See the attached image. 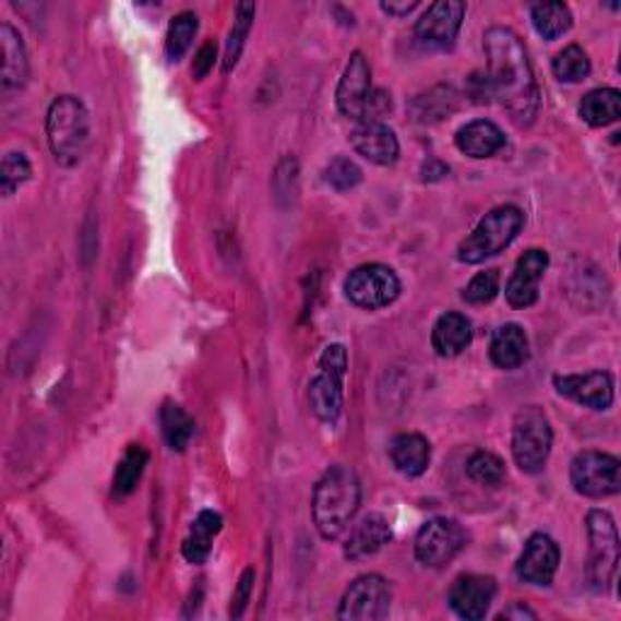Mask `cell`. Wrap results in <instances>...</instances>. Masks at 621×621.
Listing matches in <instances>:
<instances>
[{
    "label": "cell",
    "instance_id": "1",
    "mask_svg": "<svg viewBox=\"0 0 621 621\" xmlns=\"http://www.w3.org/2000/svg\"><path fill=\"white\" fill-rule=\"evenodd\" d=\"M483 49L493 97L503 103L512 122L520 127L532 124L539 112V85L534 79L525 41L515 29L498 25L483 35Z\"/></svg>",
    "mask_w": 621,
    "mask_h": 621
},
{
    "label": "cell",
    "instance_id": "2",
    "mask_svg": "<svg viewBox=\"0 0 621 621\" xmlns=\"http://www.w3.org/2000/svg\"><path fill=\"white\" fill-rule=\"evenodd\" d=\"M362 503V486L350 466L337 464L321 476L313 490V522L323 539H341Z\"/></svg>",
    "mask_w": 621,
    "mask_h": 621
},
{
    "label": "cell",
    "instance_id": "3",
    "mask_svg": "<svg viewBox=\"0 0 621 621\" xmlns=\"http://www.w3.org/2000/svg\"><path fill=\"white\" fill-rule=\"evenodd\" d=\"M47 139L61 166H75L83 158L91 141V117L79 97L61 95L49 105Z\"/></svg>",
    "mask_w": 621,
    "mask_h": 621
},
{
    "label": "cell",
    "instance_id": "4",
    "mask_svg": "<svg viewBox=\"0 0 621 621\" xmlns=\"http://www.w3.org/2000/svg\"><path fill=\"white\" fill-rule=\"evenodd\" d=\"M522 228H525V214L515 204L495 206L493 212H488L478 226L471 231V236L462 241L459 246V260L466 265H478L483 260L493 258L515 241Z\"/></svg>",
    "mask_w": 621,
    "mask_h": 621
},
{
    "label": "cell",
    "instance_id": "5",
    "mask_svg": "<svg viewBox=\"0 0 621 621\" xmlns=\"http://www.w3.org/2000/svg\"><path fill=\"white\" fill-rule=\"evenodd\" d=\"M553 444L551 422L539 406L517 410L512 422V456L525 474H539L549 462Z\"/></svg>",
    "mask_w": 621,
    "mask_h": 621
},
{
    "label": "cell",
    "instance_id": "6",
    "mask_svg": "<svg viewBox=\"0 0 621 621\" xmlns=\"http://www.w3.org/2000/svg\"><path fill=\"white\" fill-rule=\"evenodd\" d=\"M321 372L309 384V403L315 418L335 422L343 413V384L347 374V350L343 345H329L319 359Z\"/></svg>",
    "mask_w": 621,
    "mask_h": 621
},
{
    "label": "cell",
    "instance_id": "7",
    "mask_svg": "<svg viewBox=\"0 0 621 621\" xmlns=\"http://www.w3.org/2000/svg\"><path fill=\"white\" fill-rule=\"evenodd\" d=\"M587 541H590V563H587V581L593 590H607L612 583L619 563V532L614 517L607 510H590L585 520Z\"/></svg>",
    "mask_w": 621,
    "mask_h": 621
},
{
    "label": "cell",
    "instance_id": "8",
    "mask_svg": "<svg viewBox=\"0 0 621 621\" xmlns=\"http://www.w3.org/2000/svg\"><path fill=\"white\" fill-rule=\"evenodd\" d=\"M401 294V279L391 267L386 265H359L355 267L345 279V297L350 299L355 307L377 311L394 303Z\"/></svg>",
    "mask_w": 621,
    "mask_h": 621
},
{
    "label": "cell",
    "instance_id": "9",
    "mask_svg": "<svg viewBox=\"0 0 621 621\" xmlns=\"http://www.w3.org/2000/svg\"><path fill=\"white\" fill-rule=\"evenodd\" d=\"M571 483L585 498H609L621 490V462L605 452H583L571 464Z\"/></svg>",
    "mask_w": 621,
    "mask_h": 621
},
{
    "label": "cell",
    "instance_id": "10",
    "mask_svg": "<svg viewBox=\"0 0 621 621\" xmlns=\"http://www.w3.org/2000/svg\"><path fill=\"white\" fill-rule=\"evenodd\" d=\"M466 532L456 520L434 517L416 537V559L428 569H444L466 547Z\"/></svg>",
    "mask_w": 621,
    "mask_h": 621
},
{
    "label": "cell",
    "instance_id": "11",
    "mask_svg": "<svg viewBox=\"0 0 621 621\" xmlns=\"http://www.w3.org/2000/svg\"><path fill=\"white\" fill-rule=\"evenodd\" d=\"M391 590L384 577L372 573L362 575L347 587L337 619L343 621H379L389 614Z\"/></svg>",
    "mask_w": 621,
    "mask_h": 621
},
{
    "label": "cell",
    "instance_id": "12",
    "mask_svg": "<svg viewBox=\"0 0 621 621\" xmlns=\"http://www.w3.org/2000/svg\"><path fill=\"white\" fill-rule=\"evenodd\" d=\"M372 69H369V61L365 59L362 51H355L347 67L343 71V79L337 83L335 103L341 115L347 119H355V122H365L367 117V105L369 95H372Z\"/></svg>",
    "mask_w": 621,
    "mask_h": 621
},
{
    "label": "cell",
    "instance_id": "13",
    "mask_svg": "<svg viewBox=\"0 0 621 621\" xmlns=\"http://www.w3.org/2000/svg\"><path fill=\"white\" fill-rule=\"evenodd\" d=\"M466 15V5L459 0H438L416 23L420 45L432 49H450L459 35Z\"/></svg>",
    "mask_w": 621,
    "mask_h": 621
},
{
    "label": "cell",
    "instance_id": "14",
    "mask_svg": "<svg viewBox=\"0 0 621 621\" xmlns=\"http://www.w3.org/2000/svg\"><path fill=\"white\" fill-rule=\"evenodd\" d=\"M549 267L547 250L532 248L517 260L515 272L505 287V297L512 309H529L539 299V282Z\"/></svg>",
    "mask_w": 621,
    "mask_h": 621
},
{
    "label": "cell",
    "instance_id": "15",
    "mask_svg": "<svg viewBox=\"0 0 621 621\" xmlns=\"http://www.w3.org/2000/svg\"><path fill=\"white\" fill-rule=\"evenodd\" d=\"M553 386L561 396L593 410H607L614 403V379L607 372L553 377Z\"/></svg>",
    "mask_w": 621,
    "mask_h": 621
},
{
    "label": "cell",
    "instance_id": "16",
    "mask_svg": "<svg viewBox=\"0 0 621 621\" xmlns=\"http://www.w3.org/2000/svg\"><path fill=\"white\" fill-rule=\"evenodd\" d=\"M561 563V549L549 534H532L517 559L520 581L529 585H551Z\"/></svg>",
    "mask_w": 621,
    "mask_h": 621
},
{
    "label": "cell",
    "instance_id": "17",
    "mask_svg": "<svg viewBox=\"0 0 621 621\" xmlns=\"http://www.w3.org/2000/svg\"><path fill=\"white\" fill-rule=\"evenodd\" d=\"M498 593L490 575H462L450 590V607L466 621H478L488 614Z\"/></svg>",
    "mask_w": 621,
    "mask_h": 621
},
{
    "label": "cell",
    "instance_id": "18",
    "mask_svg": "<svg viewBox=\"0 0 621 621\" xmlns=\"http://www.w3.org/2000/svg\"><path fill=\"white\" fill-rule=\"evenodd\" d=\"M350 144L359 156L374 166H394L401 154L396 134L384 122H359L353 129Z\"/></svg>",
    "mask_w": 621,
    "mask_h": 621
},
{
    "label": "cell",
    "instance_id": "19",
    "mask_svg": "<svg viewBox=\"0 0 621 621\" xmlns=\"http://www.w3.org/2000/svg\"><path fill=\"white\" fill-rule=\"evenodd\" d=\"M0 53H3V73H0L3 91H20L29 79V61L23 37L10 23L0 25Z\"/></svg>",
    "mask_w": 621,
    "mask_h": 621
},
{
    "label": "cell",
    "instance_id": "20",
    "mask_svg": "<svg viewBox=\"0 0 621 621\" xmlns=\"http://www.w3.org/2000/svg\"><path fill=\"white\" fill-rule=\"evenodd\" d=\"M394 539V532H391L389 522L372 512V515L362 517V522L350 532V537H347L345 544V559L350 561H362L369 559V556H374L377 551H381L386 547V544Z\"/></svg>",
    "mask_w": 621,
    "mask_h": 621
},
{
    "label": "cell",
    "instance_id": "21",
    "mask_svg": "<svg viewBox=\"0 0 621 621\" xmlns=\"http://www.w3.org/2000/svg\"><path fill=\"white\" fill-rule=\"evenodd\" d=\"M505 146V134L490 119H476L456 132V148L468 158H490Z\"/></svg>",
    "mask_w": 621,
    "mask_h": 621
},
{
    "label": "cell",
    "instance_id": "22",
    "mask_svg": "<svg viewBox=\"0 0 621 621\" xmlns=\"http://www.w3.org/2000/svg\"><path fill=\"white\" fill-rule=\"evenodd\" d=\"M474 341V325L464 313L450 311L438 319L432 329V347L440 357L462 355Z\"/></svg>",
    "mask_w": 621,
    "mask_h": 621
},
{
    "label": "cell",
    "instance_id": "23",
    "mask_svg": "<svg viewBox=\"0 0 621 621\" xmlns=\"http://www.w3.org/2000/svg\"><path fill=\"white\" fill-rule=\"evenodd\" d=\"M389 454H391V462H394V466L403 476L418 478L428 471L432 450H430V442L425 440L422 434L406 432V434H398V438L391 442Z\"/></svg>",
    "mask_w": 621,
    "mask_h": 621
},
{
    "label": "cell",
    "instance_id": "24",
    "mask_svg": "<svg viewBox=\"0 0 621 621\" xmlns=\"http://www.w3.org/2000/svg\"><path fill=\"white\" fill-rule=\"evenodd\" d=\"M490 359L500 369H517L529 359L527 333L517 323H505L493 333L490 341Z\"/></svg>",
    "mask_w": 621,
    "mask_h": 621
},
{
    "label": "cell",
    "instance_id": "25",
    "mask_svg": "<svg viewBox=\"0 0 621 621\" xmlns=\"http://www.w3.org/2000/svg\"><path fill=\"white\" fill-rule=\"evenodd\" d=\"M224 527V520L219 512L214 510H204L198 515V520L192 522V529H190V537L182 541V556L194 565H202L206 563L212 553V541L216 534L222 532Z\"/></svg>",
    "mask_w": 621,
    "mask_h": 621
},
{
    "label": "cell",
    "instance_id": "26",
    "mask_svg": "<svg viewBox=\"0 0 621 621\" xmlns=\"http://www.w3.org/2000/svg\"><path fill=\"white\" fill-rule=\"evenodd\" d=\"M581 117L590 127H609L621 117V95L617 88H597L581 100Z\"/></svg>",
    "mask_w": 621,
    "mask_h": 621
},
{
    "label": "cell",
    "instance_id": "27",
    "mask_svg": "<svg viewBox=\"0 0 621 621\" xmlns=\"http://www.w3.org/2000/svg\"><path fill=\"white\" fill-rule=\"evenodd\" d=\"M160 432L172 452H184L194 438V420L178 403H166L160 408Z\"/></svg>",
    "mask_w": 621,
    "mask_h": 621
},
{
    "label": "cell",
    "instance_id": "28",
    "mask_svg": "<svg viewBox=\"0 0 621 621\" xmlns=\"http://www.w3.org/2000/svg\"><path fill=\"white\" fill-rule=\"evenodd\" d=\"M148 466V452L141 444H129V450L124 452L122 459L117 464L115 481H112V493L115 498H127L132 495L141 476H144Z\"/></svg>",
    "mask_w": 621,
    "mask_h": 621
},
{
    "label": "cell",
    "instance_id": "29",
    "mask_svg": "<svg viewBox=\"0 0 621 621\" xmlns=\"http://www.w3.org/2000/svg\"><path fill=\"white\" fill-rule=\"evenodd\" d=\"M456 100H459V95L454 93V88L450 85H440V88H432L430 93H425L420 97H416L410 105L413 117L418 119V122L428 124V122H440L446 115H452L456 110Z\"/></svg>",
    "mask_w": 621,
    "mask_h": 621
},
{
    "label": "cell",
    "instance_id": "30",
    "mask_svg": "<svg viewBox=\"0 0 621 621\" xmlns=\"http://www.w3.org/2000/svg\"><path fill=\"white\" fill-rule=\"evenodd\" d=\"M532 25L544 39H559L573 25L571 8L565 3H537V5H532Z\"/></svg>",
    "mask_w": 621,
    "mask_h": 621
},
{
    "label": "cell",
    "instance_id": "31",
    "mask_svg": "<svg viewBox=\"0 0 621 621\" xmlns=\"http://www.w3.org/2000/svg\"><path fill=\"white\" fill-rule=\"evenodd\" d=\"M253 17H255V5L253 3H241L236 8V20L231 27V35H228L226 41V53H224V73H231L236 69L238 59H241V51L246 47L248 32L253 27Z\"/></svg>",
    "mask_w": 621,
    "mask_h": 621
},
{
    "label": "cell",
    "instance_id": "32",
    "mask_svg": "<svg viewBox=\"0 0 621 621\" xmlns=\"http://www.w3.org/2000/svg\"><path fill=\"white\" fill-rule=\"evenodd\" d=\"M200 29V17L184 10V13L176 15L170 20L168 35H166V53L170 61H180L184 57V51L190 49L194 35Z\"/></svg>",
    "mask_w": 621,
    "mask_h": 621
},
{
    "label": "cell",
    "instance_id": "33",
    "mask_svg": "<svg viewBox=\"0 0 621 621\" xmlns=\"http://www.w3.org/2000/svg\"><path fill=\"white\" fill-rule=\"evenodd\" d=\"M590 69H593L590 59H587V53L577 45L565 47L563 51L556 53V59H553L556 79L563 81V83L585 81L587 75H590Z\"/></svg>",
    "mask_w": 621,
    "mask_h": 621
},
{
    "label": "cell",
    "instance_id": "34",
    "mask_svg": "<svg viewBox=\"0 0 621 621\" xmlns=\"http://www.w3.org/2000/svg\"><path fill=\"white\" fill-rule=\"evenodd\" d=\"M466 474L471 481L481 486H500L505 478V462L493 452H476L466 462Z\"/></svg>",
    "mask_w": 621,
    "mask_h": 621
},
{
    "label": "cell",
    "instance_id": "35",
    "mask_svg": "<svg viewBox=\"0 0 621 621\" xmlns=\"http://www.w3.org/2000/svg\"><path fill=\"white\" fill-rule=\"evenodd\" d=\"M323 180L329 182L333 190L347 192V190H353V188H357L359 182H362V170H359V166L353 158L337 156L329 163V166H325Z\"/></svg>",
    "mask_w": 621,
    "mask_h": 621
},
{
    "label": "cell",
    "instance_id": "36",
    "mask_svg": "<svg viewBox=\"0 0 621 621\" xmlns=\"http://www.w3.org/2000/svg\"><path fill=\"white\" fill-rule=\"evenodd\" d=\"M32 176V166L25 154H17V151H10L3 158V168H0V190H3L5 198H10L20 184H25Z\"/></svg>",
    "mask_w": 621,
    "mask_h": 621
},
{
    "label": "cell",
    "instance_id": "37",
    "mask_svg": "<svg viewBox=\"0 0 621 621\" xmlns=\"http://www.w3.org/2000/svg\"><path fill=\"white\" fill-rule=\"evenodd\" d=\"M500 291V275L498 270H486V272H478V275L468 282L466 289H464V301L466 303H474V307H481V303H490Z\"/></svg>",
    "mask_w": 621,
    "mask_h": 621
},
{
    "label": "cell",
    "instance_id": "38",
    "mask_svg": "<svg viewBox=\"0 0 621 621\" xmlns=\"http://www.w3.org/2000/svg\"><path fill=\"white\" fill-rule=\"evenodd\" d=\"M253 583H255V571L248 569V571L241 575V583H238L236 593H234V599H231V617H234V619H241V617H243L246 607H248V602H250V595H253Z\"/></svg>",
    "mask_w": 621,
    "mask_h": 621
},
{
    "label": "cell",
    "instance_id": "39",
    "mask_svg": "<svg viewBox=\"0 0 621 621\" xmlns=\"http://www.w3.org/2000/svg\"><path fill=\"white\" fill-rule=\"evenodd\" d=\"M466 95L471 97V100H474V103H478V105H483V103H490V100H493V85H490L488 73L476 71V73L468 75Z\"/></svg>",
    "mask_w": 621,
    "mask_h": 621
},
{
    "label": "cell",
    "instance_id": "40",
    "mask_svg": "<svg viewBox=\"0 0 621 621\" xmlns=\"http://www.w3.org/2000/svg\"><path fill=\"white\" fill-rule=\"evenodd\" d=\"M214 61H216V45L214 41H206V45L198 51V59H194V67H192L194 79L202 81L204 75L214 69Z\"/></svg>",
    "mask_w": 621,
    "mask_h": 621
},
{
    "label": "cell",
    "instance_id": "41",
    "mask_svg": "<svg viewBox=\"0 0 621 621\" xmlns=\"http://www.w3.org/2000/svg\"><path fill=\"white\" fill-rule=\"evenodd\" d=\"M444 176H450V166H444V163H440V160L430 158V160L422 166V178H425V180L432 182V180H442Z\"/></svg>",
    "mask_w": 621,
    "mask_h": 621
},
{
    "label": "cell",
    "instance_id": "42",
    "mask_svg": "<svg viewBox=\"0 0 621 621\" xmlns=\"http://www.w3.org/2000/svg\"><path fill=\"white\" fill-rule=\"evenodd\" d=\"M418 8V0H406V3H381V10H384V13H389V15H394V17H403V15H410L413 10Z\"/></svg>",
    "mask_w": 621,
    "mask_h": 621
},
{
    "label": "cell",
    "instance_id": "43",
    "mask_svg": "<svg viewBox=\"0 0 621 621\" xmlns=\"http://www.w3.org/2000/svg\"><path fill=\"white\" fill-rule=\"evenodd\" d=\"M500 619H537V612H532L529 607H525L522 602H515L512 607H507Z\"/></svg>",
    "mask_w": 621,
    "mask_h": 621
}]
</instances>
